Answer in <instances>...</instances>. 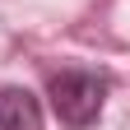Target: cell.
<instances>
[{
	"instance_id": "1",
	"label": "cell",
	"mask_w": 130,
	"mask_h": 130,
	"mask_svg": "<svg viewBox=\"0 0 130 130\" xmlns=\"http://www.w3.org/2000/svg\"><path fill=\"white\" fill-rule=\"evenodd\" d=\"M107 88H111L107 74H98V70H60L46 84V98H51V111L60 116V125L84 130V125H93L102 116Z\"/></svg>"
},
{
	"instance_id": "2",
	"label": "cell",
	"mask_w": 130,
	"mask_h": 130,
	"mask_svg": "<svg viewBox=\"0 0 130 130\" xmlns=\"http://www.w3.org/2000/svg\"><path fill=\"white\" fill-rule=\"evenodd\" d=\"M0 130H42V107L28 88H0Z\"/></svg>"
}]
</instances>
